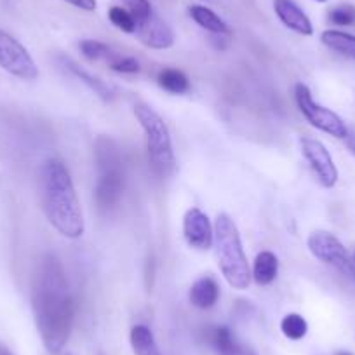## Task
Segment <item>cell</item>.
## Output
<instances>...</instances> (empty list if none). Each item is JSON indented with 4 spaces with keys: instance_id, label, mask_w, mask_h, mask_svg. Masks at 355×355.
<instances>
[{
    "instance_id": "28",
    "label": "cell",
    "mask_w": 355,
    "mask_h": 355,
    "mask_svg": "<svg viewBox=\"0 0 355 355\" xmlns=\"http://www.w3.org/2000/svg\"><path fill=\"white\" fill-rule=\"evenodd\" d=\"M343 141H345V145H347L348 152H350L352 155L355 157V132L354 131H348L347 138H345Z\"/></svg>"
},
{
    "instance_id": "14",
    "label": "cell",
    "mask_w": 355,
    "mask_h": 355,
    "mask_svg": "<svg viewBox=\"0 0 355 355\" xmlns=\"http://www.w3.org/2000/svg\"><path fill=\"white\" fill-rule=\"evenodd\" d=\"M189 298L196 309H213L218 300H220V286H218L216 279L211 277V275H204V277L197 279L192 288H190Z\"/></svg>"
},
{
    "instance_id": "19",
    "label": "cell",
    "mask_w": 355,
    "mask_h": 355,
    "mask_svg": "<svg viewBox=\"0 0 355 355\" xmlns=\"http://www.w3.org/2000/svg\"><path fill=\"white\" fill-rule=\"evenodd\" d=\"M157 84L160 89L171 94H187L190 91V80L182 70L178 68H164L157 75Z\"/></svg>"
},
{
    "instance_id": "25",
    "label": "cell",
    "mask_w": 355,
    "mask_h": 355,
    "mask_svg": "<svg viewBox=\"0 0 355 355\" xmlns=\"http://www.w3.org/2000/svg\"><path fill=\"white\" fill-rule=\"evenodd\" d=\"M124 8L131 12V16L135 18L136 25L143 23L145 19H148L153 15V8L150 4V0H122Z\"/></svg>"
},
{
    "instance_id": "21",
    "label": "cell",
    "mask_w": 355,
    "mask_h": 355,
    "mask_svg": "<svg viewBox=\"0 0 355 355\" xmlns=\"http://www.w3.org/2000/svg\"><path fill=\"white\" fill-rule=\"evenodd\" d=\"M78 47H80L82 56L87 58L89 61L107 60L108 63H110V61L117 56V53H115L108 44L100 42V40H94V39L82 40V42L78 44Z\"/></svg>"
},
{
    "instance_id": "30",
    "label": "cell",
    "mask_w": 355,
    "mask_h": 355,
    "mask_svg": "<svg viewBox=\"0 0 355 355\" xmlns=\"http://www.w3.org/2000/svg\"><path fill=\"white\" fill-rule=\"evenodd\" d=\"M0 355H15V354H12V352L9 350V348L6 347V345L2 343V341H0Z\"/></svg>"
},
{
    "instance_id": "15",
    "label": "cell",
    "mask_w": 355,
    "mask_h": 355,
    "mask_svg": "<svg viewBox=\"0 0 355 355\" xmlns=\"http://www.w3.org/2000/svg\"><path fill=\"white\" fill-rule=\"evenodd\" d=\"M279 259L272 251H261L252 263L251 279L258 286H270L277 279Z\"/></svg>"
},
{
    "instance_id": "3",
    "label": "cell",
    "mask_w": 355,
    "mask_h": 355,
    "mask_svg": "<svg viewBox=\"0 0 355 355\" xmlns=\"http://www.w3.org/2000/svg\"><path fill=\"white\" fill-rule=\"evenodd\" d=\"M214 251L218 266L228 286L237 291H245L251 284V268L242 248L237 225L228 214H218L214 223Z\"/></svg>"
},
{
    "instance_id": "8",
    "label": "cell",
    "mask_w": 355,
    "mask_h": 355,
    "mask_svg": "<svg viewBox=\"0 0 355 355\" xmlns=\"http://www.w3.org/2000/svg\"><path fill=\"white\" fill-rule=\"evenodd\" d=\"M0 68L21 80H37L39 67L25 46L11 33L0 30Z\"/></svg>"
},
{
    "instance_id": "22",
    "label": "cell",
    "mask_w": 355,
    "mask_h": 355,
    "mask_svg": "<svg viewBox=\"0 0 355 355\" xmlns=\"http://www.w3.org/2000/svg\"><path fill=\"white\" fill-rule=\"evenodd\" d=\"M281 331L286 338L293 341L303 340L309 333V322L300 313H288L281 322Z\"/></svg>"
},
{
    "instance_id": "26",
    "label": "cell",
    "mask_w": 355,
    "mask_h": 355,
    "mask_svg": "<svg viewBox=\"0 0 355 355\" xmlns=\"http://www.w3.org/2000/svg\"><path fill=\"white\" fill-rule=\"evenodd\" d=\"M110 68L117 73H129V75H135L141 70L139 67V61L132 56H122V54H117L114 60L110 61Z\"/></svg>"
},
{
    "instance_id": "5",
    "label": "cell",
    "mask_w": 355,
    "mask_h": 355,
    "mask_svg": "<svg viewBox=\"0 0 355 355\" xmlns=\"http://www.w3.org/2000/svg\"><path fill=\"white\" fill-rule=\"evenodd\" d=\"M135 117L145 132L150 167L159 178H169L176 169V157L166 122L152 107L145 103L136 105Z\"/></svg>"
},
{
    "instance_id": "1",
    "label": "cell",
    "mask_w": 355,
    "mask_h": 355,
    "mask_svg": "<svg viewBox=\"0 0 355 355\" xmlns=\"http://www.w3.org/2000/svg\"><path fill=\"white\" fill-rule=\"evenodd\" d=\"M32 309L42 343L60 354L71 334L75 302L60 259L46 254L37 265L32 284Z\"/></svg>"
},
{
    "instance_id": "18",
    "label": "cell",
    "mask_w": 355,
    "mask_h": 355,
    "mask_svg": "<svg viewBox=\"0 0 355 355\" xmlns=\"http://www.w3.org/2000/svg\"><path fill=\"white\" fill-rule=\"evenodd\" d=\"M320 42L327 49L355 61V35L352 33L341 32V30H324L320 33Z\"/></svg>"
},
{
    "instance_id": "13",
    "label": "cell",
    "mask_w": 355,
    "mask_h": 355,
    "mask_svg": "<svg viewBox=\"0 0 355 355\" xmlns=\"http://www.w3.org/2000/svg\"><path fill=\"white\" fill-rule=\"evenodd\" d=\"M61 64L64 67V70H68L71 75H73V77H77L82 84L87 85V87L91 89V91H93L98 98H101L103 101H112L115 98V89L112 87L110 84H107L105 80H101V78L96 77V75L89 73L87 70H84L82 67H78L73 60L61 56Z\"/></svg>"
},
{
    "instance_id": "17",
    "label": "cell",
    "mask_w": 355,
    "mask_h": 355,
    "mask_svg": "<svg viewBox=\"0 0 355 355\" xmlns=\"http://www.w3.org/2000/svg\"><path fill=\"white\" fill-rule=\"evenodd\" d=\"M189 15L200 28L206 32L213 33V35H230V26L213 11V9L206 8V6H192L189 9Z\"/></svg>"
},
{
    "instance_id": "24",
    "label": "cell",
    "mask_w": 355,
    "mask_h": 355,
    "mask_svg": "<svg viewBox=\"0 0 355 355\" xmlns=\"http://www.w3.org/2000/svg\"><path fill=\"white\" fill-rule=\"evenodd\" d=\"M327 18H329V21L336 26H355V6H336V8L331 9Z\"/></svg>"
},
{
    "instance_id": "6",
    "label": "cell",
    "mask_w": 355,
    "mask_h": 355,
    "mask_svg": "<svg viewBox=\"0 0 355 355\" xmlns=\"http://www.w3.org/2000/svg\"><path fill=\"white\" fill-rule=\"evenodd\" d=\"M295 100L296 105H298V110L302 112V115L312 128L319 129V131L326 132V135L333 136L336 139L347 138L350 129L347 128L343 119L338 114H334L333 110H329V108L317 103L313 100L309 85L303 84V82L295 85Z\"/></svg>"
},
{
    "instance_id": "16",
    "label": "cell",
    "mask_w": 355,
    "mask_h": 355,
    "mask_svg": "<svg viewBox=\"0 0 355 355\" xmlns=\"http://www.w3.org/2000/svg\"><path fill=\"white\" fill-rule=\"evenodd\" d=\"M211 343L220 355H256L251 348L239 343L227 326L214 327L211 333Z\"/></svg>"
},
{
    "instance_id": "11",
    "label": "cell",
    "mask_w": 355,
    "mask_h": 355,
    "mask_svg": "<svg viewBox=\"0 0 355 355\" xmlns=\"http://www.w3.org/2000/svg\"><path fill=\"white\" fill-rule=\"evenodd\" d=\"M136 37L148 49L164 51L174 46V32L166 19L160 18L155 11L143 23L136 25Z\"/></svg>"
},
{
    "instance_id": "33",
    "label": "cell",
    "mask_w": 355,
    "mask_h": 355,
    "mask_svg": "<svg viewBox=\"0 0 355 355\" xmlns=\"http://www.w3.org/2000/svg\"><path fill=\"white\" fill-rule=\"evenodd\" d=\"M315 2H327V0H315Z\"/></svg>"
},
{
    "instance_id": "10",
    "label": "cell",
    "mask_w": 355,
    "mask_h": 355,
    "mask_svg": "<svg viewBox=\"0 0 355 355\" xmlns=\"http://www.w3.org/2000/svg\"><path fill=\"white\" fill-rule=\"evenodd\" d=\"M183 237L190 248L207 251L214 244V225L199 207H192L183 218Z\"/></svg>"
},
{
    "instance_id": "4",
    "label": "cell",
    "mask_w": 355,
    "mask_h": 355,
    "mask_svg": "<svg viewBox=\"0 0 355 355\" xmlns=\"http://www.w3.org/2000/svg\"><path fill=\"white\" fill-rule=\"evenodd\" d=\"M96 155L98 182L94 189V199L103 213H108L121 202L124 196V166L117 143L108 136H100L94 145Z\"/></svg>"
},
{
    "instance_id": "31",
    "label": "cell",
    "mask_w": 355,
    "mask_h": 355,
    "mask_svg": "<svg viewBox=\"0 0 355 355\" xmlns=\"http://www.w3.org/2000/svg\"><path fill=\"white\" fill-rule=\"evenodd\" d=\"M336 355H352V354H350V352H338Z\"/></svg>"
},
{
    "instance_id": "9",
    "label": "cell",
    "mask_w": 355,
    "mask_h": 355,
    "mask_svg": "<svg viewBox=\"0 0 355 355\" xmlns=\"http://www.w3.org/2000/svg\"><path fill=\"white\" fill-rule=\"evenodd\" d=\"M300 146H302L303 157H305L310 169L315 174L319 185L327 190L333 189L338 183L340 173H338L336 164H334L333 157H331L326 145L322 141H319V139L305 136V138L300 139Z\"/></svg>"
},
{
    "instance_id": "7",
    "label": "cell",
    "mask_w": 355,
    "mask_h": 355,
    "mask_svg": "<svg viewBox=\"0 0 355 355\" xmlns=\"http://www.w3.org/2000/svg\"><path fill=\"white\" fill-rule=\"evenodd\" d=\"M306 248L313 258L336 268L343 277L355 284V263L336 235L326 230L312 232L306 239Z\"/></svg>"
},
{
    "instance_id": "2",
    "label": "cell",
    "mask_w": 355,
    "mask_h": 355,
    "mask_svg": "<svg viewBox=\"0 0 355 355\" xmlns=\"http://www.w3.org/2000/svg\"><path fill=\"white\" fill-rule=\"evenodd\" d=\"M39 189L42 211L51 227L67 239L82 237L85 230L84 213L70 171L61 160L49 159L42 164Z\"/></svg>"
},
{
    "instance_id": "12",
    "label": "cell",
    "mask_w": 355,
    "mask_h": 355,
    "mask_svg": "<svg viewBox=\"0 0 355 355\" xmlns=\"http://www.w3.org/2000/svg\"><path fill=\"white\" fill-rule=\"evenodd\" d=\"M274 11L284 26L303 37L313 35V25L295 0H274Z\"/></svg>"
},
{
    "instance_id": "29",
    "label": "cell",
    "mask_w": 355,
    "mask_h": 355,
    "mask_svg": "<svg viewBox=\"0 0 355 355\" xmlns=\"http://www.w3.org/2000/svg\"><path fill=\"white\" fill-rule=\"evenodd\" d=\"M228 37L230 35H213V42H214V47L220 51H223L225 47H227L228 44Z\"/></svg>"
},
{
    "instance_id": "32",
    "label": "cell",
    "mask_w": 355,
    "mask_h": 355,
    "mask_svg": "<svg viewBox=\"0 0 355 355\" xmlns=\"http://www.w3.org/2000/svg\"><path fill=\"white\" fill-rule=\"evenodd\" d=\"M352 259H354V263H355V251H354V254H352Z\"/></svg>"
},
{
    "instance_id": "27",
    "label": "cell",
    "mask_w": 355,
    "mask_h": 355,
    "mask_svg": "<svg viewBox=\"0 0 355 355\" xmlns=\"http://www.w3.org/2000/svg\"><path fill=\"white\" fill-rule=\"evenodd\" d=\"M64 2L70 6H73V8L82 9V11H87V12L94 11V9L98 8L96 0H64Z\"/></svg>"
},
{
    "instance_id": "23",
    "label": "cell",
    "mask_w": 355,
    "mask_h": 355,
    "mask_svg": "<svg viewBox=\"0 0 355 355\" xmlns=\"http://www.w3.org/2000/svg\"><path fill=\"white\" fill-rule=\"evenodd\" d=\"M108 19L112 21V25L115 28L122 30L124 33H135L136 32V21L131 16V12L125 8H121V6H114L108 11Z\"/></svg>"
},
{
    "instance_id": "20",
    "label": "cell",
    "mask_w": 355,
    "mask_h": 355,
    "mask_svg": "<svg viewBox=\"0 0 355 355\" xmlns=\"http://www.w3.org/2000/svg\"><path fill=\"white\" fill-rule=\"evenodd\" d=\"M131 345L135 355H162L152 329L143 324H136L131 329Z\"/></svg>"
}]
</instances>
